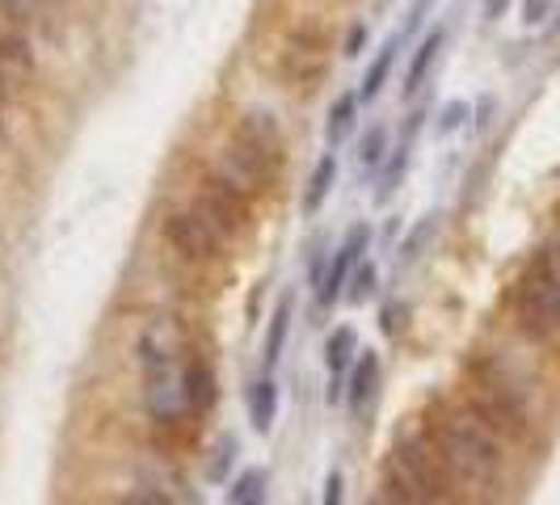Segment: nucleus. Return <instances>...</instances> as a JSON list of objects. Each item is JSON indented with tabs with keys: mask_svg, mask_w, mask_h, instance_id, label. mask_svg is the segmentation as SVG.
<instances>
[{
	"mask_svg": "<svg viewBox=\"0 0 560 505\" xmlns=\"http://www.w3.org/2000/svg\"><path fill=\"white\" fill-rule=\"evenodd\" d=\"M291 295H282L279 308L270 312V325H266V345H261V371L270 375L282 363V350H287V337H291Z\"/></svg>",
	"mask_w": 560,
	"mask_h": 505,
	"instance_id": "obj_13",
	"label": "nucleus"
},
{
	"mask_svg": "<svg viewBox=\"0 0 560 505\" xmlns=\"http://www.w3.org/2000/svg\"><path fill=\"white\" fill-rule=\"evenodd\" d=\"M236 143H241L249 156H257L270 173H279L282 152H287V136H282L279 118L270 110L253 106V110L241 114V122H236Z\"/></svg>",
	"mask_w": 560,
	"mask_h": 505,
	"instance_id": "obj_6",
	"label": "nucleus"
},
{
	"mask_svg": "<svg viewBox=\"0 0 560 505\" xmlns=\"http://www.w3.org/2000/svg\"><path fill=\"white\" fill-rule=\"evenodd\" d=\"M443 43H447V30L434 26L425 38L418 43V51H413V63H409V72H405V93H418L425 77H430V68H434V59L443 51Z\"/></svg>",
	"mask_w": 560,
	"mask_h": 505,
	"instance_id": "obj_14",
	"label": "nucleus"
},
{
	"mask_svg": "<svg viewBox=\"0 0 560 505\" xmlns=\"http://www.w3.org/2000/svg\"><path fill=\"white\" fill-rule=\"evenodd\" d=\"M270 177H275V173L261 165L257 156H249L236 140L215 156V168H211V181H215L220 190H228L232 198H241V202H253V198L270 186Z\"/></svg>",
	"mask_w": 560,
	"mask_h": 505,
	"instance_id": "obj_5",
	"label": "nucleus"
},
{
	"mask_svg": "<svg viewBox=\"0 0 560 505\" xmlns=\"http://www.w3.org/2000/svg\"><path fill=\"white\" fill-rule=\"evenodd\" d=\"M325 43L316 38V34H295L291 43H287V56H282V72H287V81L295 84V89H312V84L325 77Z\"/></svg>",
	"mask_w": 560,
	"mask_h": 505,
	"instance_id": "obj_8",
	"label": "nucleus"
},
{
	"mask_svg": "<svg viewBox=\"0 0 560 505\" xmlns=\"http://www.w3.org/2000/svg\"><path fill=\"white\" fill-rule=\"evenodd\" d=\"M468 379H472V413L489 421L498 434H527V392L514 384V375L502 371L498 363H489V359H477L472 371H468Z\"/></svg>",
	"mask_w": 560,
	"mask_h": 505,
	"instance_id": "obj_3",
	"label": "nucleus"
},
{
	"mask_svg": "<svg viewBox=\"0 0 560 505\" xmlns=\"http://www.w3.org/2000/svg\"><path fill=\"white\" fill-rule=\"evenodd\" d=\"M4 102H9V93H4V84H0V114H4Z\"/></svg>",
	"mask_w": 560,
	"mask_h": 505,
	"instance_id": "obj_34",
	"label": "nucleus"
},
{
	"mask_svg": "<svg viewBox=\"0 0 560 505\" xmlns=\"http://www.w3.org/2000/svg\"><path fill=\"white\" fill-rule=\"evenodd\" d=\"M143 375V409L156 425H173L186 413V396H182V366L173 359V345L156 329H148L136 345Z\"/></svg>",
	"mask_w": 560,
	"mask_h": 505,
	"instance_id": "obj_2",
	"label": "nucleus"
},
{
	"mask_svg": "<svg viewBox=\"0 0 560 505\" xmlns=\"http://www.w3.org/2000/svg\"><path fill=\"white\" fill-rule=\"evenodd\" d=\"M430 443L439 459L447 463L451 480L459 493L493 497L505 480V450L502 434L472 409H439L430 421Z\"/></svg>",
	"mask_w": 560,
	"mask_h": 505,
	"instance_id": "obj_1",
	"label": "nucleus"
},
{
	"mask_svg": "<svg viewBox=\"0 0 560 505\" xmlns=\"http://www.w3.org/2000/svg\"><path fill=\"white\" fill-rule=\"evenodd\" d=\"M363 43H366V26H354L350 30V38H346V56L354 59L359 51H363Z\"/></svg>",
	"mask_w": 560,
	"mask_h": 505,
	"instance_id": "obj_30",
	"label": "nucleus"
},
{
	"mask_svg": "<svg viewBox=\"0 0 560 505\" xmlns=\"http://www.w3.org/2000/svg\"><path fill=\"white\" fill-rule=\"evenodd\" d=\"M388 161V127H380V122H371L366 127V136L359 140V168H375Z\"/></svg>",
	"mask_w": 560,
	"mask_h": 505,
	"instance_id": "obj_23",
	"label": "nucleus"
},
{
	"mask_svg": "<svg viewBox=\"0 0 560 505\" xmlns=\"http://www.w3.org/2000/svg\"><path fill=\"white\" fill-rule=\"evenodd\" d=\"M380 375H384L380 354H375V350H363V354L354 359V366H350V375H346V400H350V409H354V413H363L366 400L375 396Z\"/></svg>",
	"mask_w": 560,
	"mask_h": 505,
	"instance_id": "obj_11",
	"label": "nucleus"
},
{
	"mask_svg": "<svg viewBox=\"0 0 560 505\" xmlns=\"http://www.w3.org/2000/svg\"><path fill=\"white\" fill-rule=\"evenodd\" d=\"M375 282H380V270H375V261H366V266H354V274H350V300H354V304H363L366 295H375Z\"/></svg>",
	"mask_w": 560,
	"mask_h": 505,
	"instance_id": "obj_25",
	"label": "nucleus"
},
{
	"mask_svg": "<svg viewBox=\"0 0 560 505\" xmlns=\"http://www.w3.org/2000/svg\"><path fill=\"white\" fill-rule=\"evenodd\" d=\"M396 316H400V308L388 304V308H384V329H388V333H396Z\"/></svg>",
	"mask_w": 560,
	"mask_h": 505,
	"instance_id": "obj_33",
	"label": "nucleus"
},
{
	"mask_svg": "<svg viewBox=\"0 0 560 505\" xmlns=\"http://www.w3.org/2000/svg\"><path fill=\"white\" fill-rule=\"evenodd\" d=\"M514 320L532 341H548L560 333V282L548 274L544 257H535L514 291Z\"/></svg>",
	"mask_w": 560,
	"mask_h": 505,
	"instance_id": "obj_4",
	"label": "nucleus"
},
{
	"mask_svg": "<svg viewBox=\"0 0 560 505\" xmlns=\"http://www.w3.org/2000/svg\"><path fill=\"white\" fill-rule=\"evenodd\" d=\"M539 257H544V266H548V274H552V279L560 282V236H557V240H552V245H548V249L539 252Z\"/></svg>",
	"mask_w": 560,
	"mask_h": 505,
	"instance_id": "obj_29",
	"label": "nucleus"
},
{
	"mask_svg": "<svg viewBox=\"0 0 560 505\" xmlns=\"http://www.w3.org/2000/svg\"><path fill=\"white\" fill-rule=\"evenodd\" d=\"M359 93H341L334 106H329V118H325V143L337 148V143L350 140V131H354V122H359Z\"/></svg>",
	"mask_w": 560,
	"mask_h": 505,
	"instance_id": "obj_16",
	"label": "nucleus"
},
{
	"mask_svg": "<svg viewBox=\"0 0 560 505\" xmlns=\"http://www.w3.org/2000/svg\"><path fill=\"white\" fill-rule=\"evenodd\" d=\"M505 4H510V0H485V22H498V17H505Z\"/></svg>",
	"mask_w": 560,
	"mask_h": 505,
	"instance_id": "obj_31",
	"label": "nucleus"
},
{
	"mask_svg": "<svg viewBox=\"0 0 560 505\" xmlns=\"http://www.w3.org/2000/svg\"><path fill=\"white\" fill-rule=\"evenodd\" d=\"M334 186H337V156H334V148L316 161V168H312V177H308V190H304V215H316L320 207H325V198L334 195Z\"/></svg>",
	"mask_w": 560,
	"mask_h": 505,
	"instance_id": "obj_17",
	"label": "nucleus"
},
{
	"mask_svg": "<svg viewBox=\"0 0 560 505\" xmlns=\"http://www.w3.org/2000/svg\"><path fill=\"white\" fill-rule=\"evenodd\" d=\"M464 122H468V102H447L443 114H439V127H434V131H439V136H451V131H459Z\"/></svg>",
	"mask_w": 560,
	"mask_h": 505,
	"instance_id": "obj_26",
	"label": "nucleus"
},
{
	"mask_svg": "<svg viewBox=\"0 0 560 505\" xmlns=\"http://www.w3.org/2000/svg\"><path fill=\"white\" fill-rule=\"evenodd\" d=\"M396 47H400V34L384 43V51L371 59V68H366L363 84H359V102H375L380 93H384V84H388V72H393V59H396Z\"/></svg>",
	"mask_w": 560,
	"mask_h": 505,
	"instance_id": "obj_18",
	"label": "nucleus"
},
{
	"mask_svg": "<svg viewBox=\"0 0 560 505\" xmlns=\"http://www.w3.org/2000/svg\"><path fill=\"white\" fill-rule=\"evenodd\" d=\"M182 396H186V409L198 413V418H207L220 404V375H215L211 359L195 354L190 363L182 366Z\"/></svg>",
	"mask_w": 560,
	"mask_h": 505,
	"instance_id": "obj_9",
	"label": "nucleus"
},
{
	"mask_svg": "<svg viewBox=\"0 0 560 505\" xmlns=\"http://www.w3.org/2000/svg\"><path fill=\"white\" fill-rule=\"evenodd\" d=\"M30 77H34V51H30V43L22 34H13V30H0V84H4V93L26 89Z\"/></svg>",
	"mask_w": 560,
	"mask_h": 505,
	"instance_id": "obj_10",
	"label": "nucleus"
},
{
	"mask_svg": "<svg viewBox=\"0 0 560 505\" xmlns=\"http://www.w3.org/2000/svg\"><path fill=\"white\" fill-rule=\"evenodd\" d=\"M363 350H359V333L350 329V325H337L329 341H325V371L329 375H350V366L359 359Z\"/></svg>",
	"mask_w": 560,
	"mask_h": 505,
	"instance_id": "obj_15",
	"label": "nucleus"
},
{
	"mask_svg": "<svg viewBox=\"0 0 560 505\" xmlns=\"http://www.w3.org/2000/svg\"><path fill=\"white\" fill-rule=\"evenodd\" d=\"M366 245H371V227H366V224H354L350 232H346V240L334 249L329 266H325V279H320V286H316L320 308H334L337 300L346 295L350 274H354V266H359V257L366 252Z\"/></svg>",
	"mask_w": 560,
	"mask_h": 505,
	"instance_id": "obj_7",
	"label": "nucleus"
},
{
	"mask_svg": "<svg viewBox=\"0 0 560 505\" xmlns=\"http://www.w3.org/2000/svg\"><path fill=\"white\" fill-rule=\"evenodd\" d=\"M425 9H430V0H413V9H409V26L405 30H418L421 17H425Z\"/></svg>",
	"mask_w": 560,
	"mask_h": 505,
	"instance_id": "obj_32",
	"label": "nucleus"
},
{
	"mask_svg": "<svg viewBox=\"0 0 560 505\" xmlns=\"http://www.w3.org/2000/svg\"><path fill=\"white\" fill-rule=\"evenodd\" d=\"M557 26H560V17H557Z\"/></svg>",
	"mask_w": 560,
	"mask_h": 505,
	"instance_id": "obj_35",
	"label": "nucleus"
},
{
	"mask_svg": "<svg viewBox=\"0 0 560 505\" xmlns=\"http://www.w3.org/2000/svg\"><path fill=\"white\" fill-rule=\"evenodd\" d=\"M552 4H557V0H523V22H527V26H544V22L552 17Z\"/></svg>",
	"mask_w": 560,
	"mask_h": 505,
	"instance_id": "obj_28",
	"label": "nucleus"
},
{
	"mask_svg": "<svg viewBox=\"0 0 560 505\" xmlns=\"http://www.w3.org/2000/svg\"><path fill=\"white\" fill-rule=\"evenodd\" d=\"M0 13L13 26H43L51 13V0H0Z\"/></svg>",
	"mask_w": 560,
	"mask_h": 505,
	"instance_id": "obj_22",
	"label": "nucleus"
},
{
	"mask_svg": "<svg viewBox=\"0 0 560 505\" xmlns=\"http://www.w3.org/2000/svg\"><path fill=\"white\" fill-rule=\"evenodd\" d=\"M275 421H279V384H275V375L261 371V379L249 388V425L257 434H270Z\"/></svg>",
	"mask_w": 560,
	"mask_h": 505,
	"instance_id": "obj_12",
	"label": "nucleus"
},
{
	"mask_svg": "<svg viewBox=\"0 0 560 505\" xmlns=\"http://www.w3.org/2000/svg\"><path fill=\"white\" fill-rule=\"evenodd\" d=\"M434 227H439V215H421V224L405 236V245H400V266H413L421 257V249L430 245V236H434Z\"/></svg>",
	"mask_w": 560,
	"mask_h": 505,
	"instance_id": "obj_24",
	"label": "nucleus"
},
{
	"mask_svg": "<svg viewBox=\"0 0 560 505\" xmlns=\"http://www.w3.org/2000/svg\"><path fill=\"white\" fill-rule=\"evenodd\" d=\"M236 455H241L236 434H220V438H215V447H211L207 480H211V484H228V480H232V463H236Z\"/></svg>",
	"mask_w": 560,
	"mask_h": 505,
	"instance_id": "obj_20",
	"label": "nucleus"
},
{
	"mask_svg": "<svg viewBox=\"0 0 560 505\" xmlns=\"http://www.w3.org/2000/svg\"><path fill=\"white\" fill-rule=\"evenodd\" d=\"M270 493V472L266 468H245L228 489V505H266Z\"/></svg>",
	"mask_w": 560,
	"mask_h": 505,
	"instance_id": "obj_19",
	"label": "nucleus"
},
{
	"mask_svg": "<svg viewBox=\"0 0 560 505\" xmlns=\"http://www.w3.org/2000/svg\"><path fill=\"white\" fill-rule=\"evenodd\" d=\"M409 143H413V140H400V148H393V156L380 165V190H375V198H380V202H388L396 186L405 181V168H409Z\"/></svg>",
	"mask_w": 560,
	"mask_h": 505,
	"instance_id": "obj_21",
	"label": "nucleus"
},
{
	"mask_svg": "<svg viewBox=\"0 0 560 505\" xmlns=\"http://www.w3.org/2000/svg\"><path fill=\"white\" fill-rule=\"evenodd\" d=\"M320 505H346V477L341 472H329L325 484H320Z\"/></svg>",
	"mask_w": 560,
	"mask_h": 505,
	"instance_id": "obj_27",
	"label": "nucleus"
}]
</instances>
